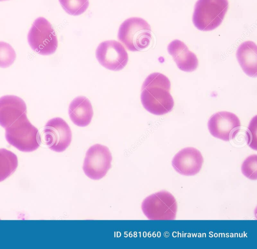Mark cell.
Returning a JSON list of instances; mask_svg holds the SVG:
<instances>
[{
	"label": "cell",
	"instance_id": "cell-5",
	"mask_svg": "<svg viewBox=\"0 0 257 249\" xmlns=\"http://www.w3.org/2000/svg\"><path fill=\"white\" fill-rule=\"evenodd\" d=\"M142 210L150 220H174L177 211V203L171 193L161 191L145 198L142 203Z\"/></svg>",
	"mask_w": 257,
	"mask_h": 249
},
{
	"label": "cell",
	"instance_id": "cell-6",
	"mask_svg": "<svg viewBox=\"0 0 257 249\" xmlns=\"http://www.w3.org/2000/svg\"><path fill=\"white\" fill-rule=\"evenodd\" d=\"M28 41L31 48L42 55L53 54L58 47L55 32L43 17H39L33 22L28 34Z\"/></svg>",
	"mask_w": 257,
	"mask_h": 249
},
{
	"label": "cell",
	"instance_id": "cell-8",
	"mask_svg": "<svg viewBox=\"0 0 257 249\" xmlns=\"http://www.w3.org/2000/svg\"><path fill=\"white\" fill-rule=\"evenodd\" d=\"M43 135L45 144L50 150L56 152L64 151L72 141L71 129L60 117L48 120L44 128Z\"/></svg>",
	"mask_w": 257,
	"mask_h": 249
},
{
	"label": "cell",
	"instance_id": "cell-14",
	"mask_svg": "<svg viewBox=\"0 0 257 249\" xmlns=\"http://www.w3.org/2000/svg\"><path fill=\"white\" fill-rule=\"evenodd\" d=\"M68 113L71 121L80 127H86L91 122L93 111L89 99L84 96H78L70 103Z\"/></svg>",
	"mask_w": 257,
	"mask_h": 249
},
{
	"label": "cell",
	"instance_id": "cell-4",
	"mask_svg": "<svg viewBox=\"0 0 257 249\" xmlns=\"http://www.w3.org/2000/svg\"><path fill=\"white\" fill-rule=\"evenodd\" d=\"M228 9L227 0H198L193 15V24L199 30H213L221 24Z\"/></svg>",
	"mask_w": 257,
	"mask_h": 249
},
{
	"label": "cell",
	"instance_id": "cell-19",
	"mask_svg": "<svg viewBox=\"0 0 257 249\" xmlns=\"http://www.w3.org/2000/svg\"><path fill=\"white\" fill-rule=\"evenodd\" d=\"M241 172L247 178L256 180L257 179V155H251L247 157L241 165Z\"/></svg>",
	"mask_w": 257,
	"mask_h": 249
},
{
	"label": "cell",
	"instance_id": "cell-9",
	"mask_svg": "<svg viewBox=\"0 0 257 249\" xmlns=\"http://www.w3.org/2000/svg\"><path fill=\"white\" fill-rule=\"evenodd\" d=\"M96 57L104 67L112 71L124 68L128 62V54L123 46L115 40L101 42L96 50Z\"/></svg>",
	"mask_w": 257,
	"mask_h": 249
},
{
	"label": "cell",
	"instance_id": "cell-2",
	"mask_svg": "<svg viewBox=\"0 0 257 249\" xmlns=\"http://www.w3.org/2000/svg\"><path fill=\"white\" fill-rule=\"evenodd\" d=\"M5 129L7 142L21 151L31 152L40 146L41 138L39 131L29 121L27 113L21 115Z\"/></svg>",
	"mask_w": 257,
	"mask_h": 249
},
{
	"label": "cell",
	"instance_id": "cell-13",
	"mask_svg": "<svg viewBox=\"0 0 257 249\" xmlns=\"http://www.w3.org/2000/svg\"><path fill=\"white\" fill-rule=\"evenodd\" d=\"M167 50L180 70L192 72L197 68L198 60L197 56L182 41L179 40L172 41L168 45Z\"/></svg>",
	"mask_w": 257,
	"mask_h": 249
},
{
	"label": "cell",
	"instance_id": "cell-17",
	"mask_svg": "<svg viewBox=\"0 0 257 249\" xmlns=\"http://www.w3.org/2000/svg\"><path fill=\"white\" fill-rule=\"evenodd\" d=\"M63 9L68 14L78 16L84 13L89 6L88 0H59Z\"/></svg>",
	"mask_w": 257,
	"mask_h": 249
},
{
	"label": "cell",
	"instance_id": "cell-7",
	"mask_svg": "<svg viewBox=\"0 0 257 249\" xmlns=\"http://www.w3.org/2000/svg\"><path fill=\"white\" fill-rule=\"evenodd\" d=\"M111 161V154L108 147L95 144L86 152L83 164V171L88 178L99 180L110 168Z\"/></svg>",
	"mask_w": 257,
	"mask_h": 249
},
{
	"label": "cell",
	"instance_id": "cell-11",
	"mask_svg": "<svg viewBox=\"0 0 257 249\" xmlns=\"http://www.w3.org/2000/svg\"><path fill=\"white\" fill-rule=\"evenodd\" d=\"M203 158L200 151L193 147H186L174 156L172 164L178 173L185 176H193L200 171Z\"/></svg>",
	"mask_w": 257,
	"mask_h": 249
},
{
	"label": "cell",
	"instance_id": "cell-15",
	"mask_svg": "<svg viewBox=\"0 0 257 249\" xmlns=\"http://www.w3.org/2000/svg\"><path fill=\"white\" fill-rule=\"evenodd\" d=\"M236 58L243 72L248 76L257 75V47L250 41L243 42L236 51Z\"/></svg>",
	"mask_w": 257,
	"mask_h": 249
},
{
	"label": "cell",
	"instance_id": "cell-16",
	"mask_svg": "<svg viewBox=\"0 0 257 249\" xmlns=\"http://www.w3.org/2000/svg\"><path fill=\"white\" fill-rule=\"evenodd\" d=\"M18 165L17 156L12 152L0 149V182L10 176Z\"/></svg>",
	"mask_w": 257,
	"mask_h": 249
},
{
	"label": "cell",
	"instance_id": "cell-20",
	"mask_svg": "<svg viewBox=\"0 0 257 249\" xmlns=\"http://www.w3.org/2000/svg\"><path fill=\"white\" fill-rule=\"evenodd\" d=\"M7 1V0H0V1Z\"/></svg>",
	"mask_w": 257,
	"mask_h": 249
},
{
	"label": "cell",
	"instance_id": "cell-1",
	"mask_svg": "<svg viewBox=\"0 0 257 249\" xmlns=\"http://www.w3.org/2000/svg\"><path fill=\"white\" fill-rule=\"evenodd\" d=\"M170 89V81L165 75L158 72L150 74L142 87L141 100L144 107L155 115L170 112L174 105Z\"/></svg>",
	"mask_w": 257,
	"mask_h": 249
},
{
	"label": "cell",
	"instance_id": "cell-3",
	"mask_svg": "<svg viewBox=\"0 0 257 249\" xmlns=\"http://www.w3.org/2000/svg\"><path fill=\"white\" fill-rule=\"evenodd\" d=\"M118 39L131 51H142L152 40L150 25L145 20L133 17L125 20L120 26Z\"/></svg>",
	"mask_w": 257,
	"mask_h": 249
},
{
	"label": "cell",
	"instance_id": "cell-12",
	"mask_svg": "<svg viewBox=\"0 0 257 249\" xmlns=\"http://www.w3.org/2000/svg\"><path fill=\"white\" fill-rule=\"evenodd\" d=\"M25 113L27 106L20 97L15 95L0 97V126L3 128H8Z\"/></svg>",
	"mask_w": 257,
	"mask_h": 249
},
{
	"label": "cell",
	"instance_id": "cell-18",
	"mask_svg": "<svg viewBox=\"0 0 257 249\" xmlns=\"http://www.w3.org/2000/svg\"><path fill=\"white\" fill-rule=\"evenodd\" d=\"M16 58V52L9 44L0 42V67L7 68L13 64Z\"/></svg>",
	"mask_w": 257,
	"mask_h": 249
},
{
	"label": "cell",
	"instance_id": "cell-10",
	"mask_svg": "<svg viewBox=\"0 0 257 249\" xmlns=\"http://www.w3.org/2000/svg\"><path fill=\"white\" fill-rule=\"evenodd\" d=\"M241 127L238 117L234 113L219 111L213 114L208 122V129L214 137L224 141L234 139Z\"/></svg>",
	"mask_w": 257,
	"mask_h": 249
}]
</instances>
